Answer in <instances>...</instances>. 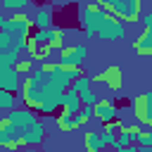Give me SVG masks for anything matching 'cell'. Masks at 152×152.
I'll return each mask as SVG.
<instances>
[{
  "mask_svg": "<svg viewBox=\"0 0 152 152\" xmlns=\"http://www.w3.org/2000/svg\"><path fill=\"white\" fill-rule=\"evenodd\" d=\"M0 28L2 31H7V33H12V38H14V45H12V50H26L28 48V40H31V28H36L33 26V19L31 17H26L24 12H17V14H12V17H2L0 19Z\"/></svg>",
  "mask_w": 152,
  "mask_h": 152,
  "instance_id": "obj_2",
  "label": "cell"
},
{
  "mask_svg": "<svg viewBox=\"0 0 152 152\" xmlns=\"http://www.w3.org/2000/svg\"><path fill=\"white\" fill-rule=\"evenodd\" d=\"M104 10L116 14V17H121L124 21H131V24L142 19V0H114Z\"/></svg>",
  "mask_w": 152,
  "mask_h": 152,
  "instance_id": "obj_4",
  "label": "cell"
},
{
  "mask_svg": "<svg viewBox=\"0 0 152 152\" xmlns=\"http://www.w3.org/2000/svg\"><path fill=\"white\" fill-rule=\"evenodd\" d=\"M36 114L38 112H33L28 107H14L12 112H7L0 119V124L7 126L10 131H14L24 147H38L45 140V126Z\"/></svg>",
  "mask_w": 152,
  "mask_h": 152,
  "instance_id": "obj_1",
  "label": "cell"
},
{
  "mask_svg": "<svg viewBox=\"0 0 152 152\" xmlns=\"http://www.w3.org/2000/svg\"><path fill=\"white\" fill-rule=\"evenodd\" d=\"M140 21H142V26H152V10H150L147 14H142V19H140Z\"/></svg>",
  "mask_w": 152,
  "mask_h": 152,
  "instance_id": "obj_21",
  "label": "cell"
},
{
  "mask_svg": "<svg viewBox=\"0 0 152 152\" xmlns=\"http://www.w3.org/2000/svg\"><path fill=\"white\" fill-rule=\"evenodd\" d=\"M150 2H152V0H150Z\"/></svg>",
  "mask_w": 152,
  "mask_h": 152,
  "instance_id": "obj_23",
  "label": "cell"
},
{
  "mask_svg": "<svg viewBox=\"0 0 152 152\" xmlns=\"http://www.w3.org/2000/svg\"><path fill=\"white\" fill-rule=\"evenodd\" d=\"M62 109H66V112H71V114H78V112L83 109V100H81V95H78L74 88H69V90L64 93Z\"/></svg>",
  "mask_w": 152,
  "mask_h": 152,
  "instance_id": "obj_14",
  "label": "cell"
},
{
  "mask_svg": "<svg viewBox=\"0 0 152 152\" xmlns=\"http://www.w3.org/2000/svg\"><path fill=\"white\" fill-rule=\"evenodd\" d=\"M86 57H88V48L83 43H76V45H64L59 57H57V62L62 66H66V69H81Z\"/></svg>",
  "mask_w": 152,
  "mask_h": 152,
  "instance_id": "obj_6",
  "label": "cell"
},
{
  "mask_svg": "<svg viewBox=\"0 0 152 152\" xmlns=\"http://www.w3.org/2000/svg\"><path fill=\"white\" fill-rule=\"evenodd\" d=\"M124 36H126V21H124L121 17L107 12L104 19H102V24H100L97 38H102V40H119V38H124Z\"/></svg>",
  "mask_w": 152,
  "mask_h": 152,
  "instance_id": "obj_5",
  "label": "cell"
},
{
  "mask_svg": "<svg viewBox=\"0 0 152 152\" xmlns=\"http://www.w3.org/2000/svg\"><path fill=\"white\" fill-rule=\"evenodd\" d=\"M121 133H124V121H109V124H102V135H104V140L114 147V142L121 138ZM116 150V147H114Z\"/></svg>",
  "mask_w": 152,
  "mask_h": 152,
  "instance_id": "obj_13",
  "label": "cell"
},
{
  "mask_svg": "<svg viewBox=\"0 0 152 152\" xmlns=\"http://www.w3.org/2000/svg\"><path fill=\"white\" fill-rule=\"evenodd\" d=\"M133 52L140 57H152V26H142L138 38L133 40Z\"/></svg>",
  "mask_w": 152,
  "mask_h": 152,
  "instance_id": "obj_11",
  "label": "cell"
},
{
  "mask_svg": "<svg viewBox=\"0 0 152 152\" xmlns=\"http://www.w3.org/2000/svg\"><path fill=\"white\" fill-rule=\"evenodd\" d=\"M133 114H135L138 124L152 128V90H147L133 100Z\"/></svg>",
  "mask_w": 152,
  "mask_h": 152,
  "instance_id": "obj_8",
  "label": "cell"
},
{
  "mask_svg": "<svg viewBox=\"0 0 152 152\" xmlns=\"http://www.w3.org/2000/svg\"><path fill=\"white\" fill-rule=\"evenodd\" d=\"M83 145H86V152H116L102 135V128L100 131H88L83 135Z\"/></svg>",
  "mask_w": 152,
  "mask_h": 152,
  "instance_id": "obj_9",
  "label": "cell"
},
{
  "mask_svg": "<svg viewBox=\"0 0 152 152\" xmlns=\"http://www.w3.org/2000/svg\"><path fill=\"white\" fill-rule=\"evenodd\" d=\"M93 109H95V119H97V121H102V124L116 121L119 109L114 107V102H109V100H97V102L93 104Z\"/></svg>",
  "mask_w": 152,
  "mask_h": 152,
  "instance_id": "obj_12",
  "label": "cell"
},
{
  "mask_svg": "<svg viewBox=\"0 0 152 152\" xmlns=\"http://www.w3.org/2000/svg\"><path fill=\"white\" fill-rule=\"evenodd\" d=\"M62 5H66V2H78V0H59Z\"/></svg>",
  "mask_w": 152,
  "mask_h": 152,
  "instance_id": "obj_22",
  "label": "cell"
},
{
  "mask_svg": "<svg viewBox=\"0 0 152 152\" xmlns=\"http://www.w3.org/2000/svg\"><path fill=\"white\" fill-rule=\"evenodd\" d=\"M135 145H140V147H152V128H150V131H142Z\"/></svg>",
  "mask_w": 152,
  "mask_h": 152,
  "instance_id": "obj_20",
  "label": "cell"
},
{
  "mask_svg": "<svg viewBox=\"0 0 152 152\" xmlns=\"http://www.w3.org/2000/svg\"><path fill=\"white\" fill-rule=\"evenodd\" d=\"M17 107V97H14V93L12 90H2L0 88V109L7 114V112H12Z\"/></svg>",
  "mask_w": 152,
  "mask_h": 152,
  "instance_id": "obj_18",
  "label": "cell"
},
{
  "mask_svg": "<svg viewBox=\"0 0 152 152\" xmlns=\"http://www.w3.org/2000/svg\"><path fill=\"white\" fill-rule=\"evenodd\" d=\"M52 7L50 5H40L36 10V17H33V26L36 28H50L52 26Z\"/></svg>",
  "mask_w": 152,
  "mask_h": 152,
  "instance_id": "obj_15",
  "label": "cell"
},
{
  "mask_svg": "<svg viewBox=\"0 0 152 152\" xmlns=\"http://www.w3.org/2000/svg\"><path fill=\"white\" fill-rule=\"evenodd\" d=\"M14 66H17V71H19L21 76H28V74H33V66H36V59H33V57H31V55L26 52V57H19Z\"/></svg>",
  "mask_w": 152,
  "mask_h": 152,
  "instance_id": "obj_17",
  "label": "cell"
},
{
  "mask_svg": "<svg viewBox=\"0 0 152 152\" xmlns=\"http://www.w3.org/2000/svg\"><path fill=\"white\" fill-rule=\"evenodd\" d=\"M57 126H59V131H64V133L76 131V128H78V124H76V114H71V112L62 109V112H59V116H57Z\"/></svg>",
  "mask_w": 152,
  "mask_h": 152,
  "instance_id": "obj_16",
  "label": "cell"
},
{
  "mask_svg": "<svg viewBox=\"0 0 152 152\" xmlns=\"http://www.w3.org/2000/svg\"><path fill=\"white\" fill-rule=\"evenodd\" d=\"M93 81L100 83V86H104V88L112 90V93H119V90L124 88V71H121L119 64H109V66H104L97 76H93Z\"/></svg>",
  "mask_w": 152,
  "mask_h": 152,
  "instance_id": "obj_7",
  "label": "cell"
},
{
  "mask_svg": "<svg viewBox=\"0 0 152 152\" xmlns=\"http://www.w3.org/2000/svg\"><path fill=\"white\" fill-rule=\"evenodd\" d=\"M0 2H2V10L5 12H14L17 14V12H24L31 0H0Z\"/></svg>",
  "mask_w": 152,
  "mask_h": 152,
  "instance_id": "obj_19",
  "label": "cell"
},
{
  "mask_svg": "<svg viewBox=\"0 0 152 152\" xmlns=\"http://www.w3.org/2000/svg\"><path fill=\"white\" fill-rule=\"evenodd\" d=\"M104 14H107V10H104L100 2H95V0L81 2V7H78V24L83 26V31H86V36H88V38L97 36L100 24H102V19H104Z\"/></svg>",
  "mask_w": 152,
  "mask_h": 152,
  "instance_id": "obj_3",
  "label": "cell"
},
{
  "mask_svg": "<svg viewBox=\"0 0 152 152\" xmlns=\"http://www.w3.org/2000/svg\"><path fill=\"white\" fill-rule=\"evenodd\" d=\"M19 76L21 74L17 71V66H0V88L17 93L24 86V81H19Z\"/></svg>",
  "mask_w": 152,
  "mask_h": 152,
  "instance_id": "obj_10",
  "label": "cell"
}]
</instances>
